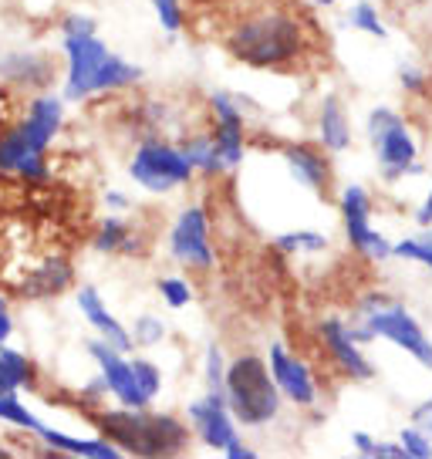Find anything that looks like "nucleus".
<instances>
[{
    "label": "nucleus",
    "instance_id": "nucleus-1",
    "mask_svg": "<svg viewBox=\"0 0 432 459\" xmlns=\"http://www.w3.org/2000/svg\"><path fill=\"white\" fill-rule=\"evenodd\" d=\"M304 44V24L298 14H290L284 7H260L237 21V28L227 38L233 57H240L250 68H281L290 65L294 57H301Z\"/></svg>",
    "mask_w": 432,
    "mask_h": 459
},
{
    "label": "nucleus",
    "instance_id": "nucleus-2",
    "mask_svg": "<svg viewBox=\"0 0 432 459\" xmlns=\"http://www.w3.org/2000/svg\"><path fill=\"white\" fill-rule=\"evenodd\" d=\"M95 426L108 443L132 456H179L189 446L186 426L173 416H149L143 409L125 405L118 412H101Z\"/></svg>",
    "mask_w": 432,
    "mask_h": 459
},
{
    "label": "nucleus",
    "instance_id": "nucleus-3",
    "mask_svg": "<svg viewBox=\"0 0 432 459\" xmlns=\"http://www.w3.org/2000/svg\"><path fill=\"white\" fill-rule=\"evenodd\" d=\"M223 399L230 416L244 426H264L281 409V392L271 378V368L257 355H240L230 361V368L223 372Z\"/></svg>",
    "mask_w": 432,
    "mask_h": 459
},
{
    "label": "nucleus",
    "instance_id": "nucleus-4",
    "mask_svg": "<svg viewBox=\"0 0 432 459\" xmlns=\"http://www.w3.org/2000/svg\"><path fill=\"white\" fill-rule=\"evenodd\" d=\"M351 334H355V342L385 338V342H392L395 348L409 351L422 368H429L432 372L429 334L422 331V325H419L416 317L409 315L405 307L392 304L389 298H372V301H368V311H365V325H361L359 331H351Z\"/></svg>",
    "mask_w": 432,
    "mask_h": 459
},
{
    "label": "nucleus",
    "instance_id": "nucleus-5",
    "mask_svg": "<svg viewBox=\"0 0 432 459\" xmlns=\"http://www.w3.org/2000/svg\"><path fill=\"white\" fill-rule=\"evenodd\" d=\"M368 135L375 143V156H378L385 183H399L402 176L422 172L416 166V143L405 129V122L392 108H375L368 115Z\"/></svg>",
    "mask_w": 432,
    "mask_h": 459
},
{
    "label": "nucleus",
    "instance_id": "nucleus-6",
    "mask_svg": "<svg viewBox=\"0 0 432 459\" xmlns=\"http://www.w3.org/2000/svg\"><path fill=\"white\" fill-rule=\"evenodd\" d=\"M132 179L149 193H169L193 179V166L183 149H173L166 143H145L129 162Z\"/></svg>",
    "mask_w": 432,
    "mask_h": 459
},
{
    "label": "nucleus",
    "instance_id": "nucleus-7",
    "mask_svg": "<svg viewBox=\"0 0 432 459\" xmlns=\"http://www.w3.org/2000/svg\"><path fill=\"white\" fill-rule=\"evenodd\" d=\"M341 216H345L348 240L372 260H389L392 247L382 240V233L372 227V200L361 186H348L341 193Z\"/></svg>",
    "mask_w": 432,
    "mask_h": 459
},
{
    "label": "nucleus",
    "instance_id": "nucleus-8",
    "mask_svg": "<svg viewBox=\"0 0 432 459\" xmlns=\"http://www.w3.org/2000/svg\"><path fill=\"white\" fill-rule=\"evenodd\" d=\"M65 55H68V82H65V99L78 101L91 95V78L99 65L112 55L95 34H65Z\"/></svg>",
    "mask_w": 432,
    "mask_h": 459
},
{
    "label": "nucleus",
    "instance_id": "nucleus-9",
    "mask_svg": "<svg viewBox=\"0 0 432 459\" xmlns=\"http://www.w3.org/2000/svg\"><path fill=\"white\" fill-rule=\"evenodd\" d=\"M88 355L99 361V372L105 388L116 395L125 409H145L149 399L143 395V388L135 385V375H132V365L122 359V351L112 348L105 342H88Z\"/></svg>",
    "mask_w": 432,
    "mask_h": 459
},
{
    "label": "nucleus",
    "instance_id": "nucleus-10",
    "mask_svg": "<svg viewBox=\"0 0 432 459\" xmlns=\"http://www.w3.org/2000/svg\"><path fill=\"white\" fill-rule=\"evenodd\" d=\"M210 223H206V213L200 206H186L179 220H176L173 233H169V247H173L176 260L183 264H193V267H213V250H210Z\"/></svg>",
    "mask_w": 432,
    "mask_h": 459
},
{
    "label": "nucleus",
    "instance_id": "nucleus-11",
    "mask_svg": "<svg viewBox=\"0 0 432 459\" xmlns=\"http://www.w3.org/2000/svg\"><path fill=\"white\" fill-rule=\"evenodd\" d=\"M213 112H216V135H213V149L223 169H233L240 166L244 159V115L233 105L227 95H213Z\"/></svg>",
    "mask_w": 432,
    "mask_h": 459
},
{
    "label": "nucleus",
    "instance_id": "nucleus-12",
    "mask_svg": "<svg viewBox=\"0 0 432 459\" xmlns=\"http://www.w3.org/2000/svg\"><path fill=\"white\" fill-rule=\"evenodd\" d=\"M271 378L281 395H288L294 405H311L315 402V382H311V372L304 368V361H298L294 355H288L281 344L271 348Z\"/></svg>",
    "mask_w": 432,
    "mask_h": 459
},
{
    "label": "nucleus",
    "instance_id": "nucleus-13",
    "mask_svg": "<svg viewBox=\"0 0 432 459\" xmlns=\"http://www.w3.org/2000/svg\"><path fill=\"white\" fill-rule=\"evenodd\" d=\"M189 419H193V426H196V432H200V439L210 446V449H223V446L237 436V429H233V416H230V409H227V399L206 395L203 402H193V405H189Z\"/></svg>",
    "mask_w": 432,
    "mask_h": 459
},
{
    "label": "nucleus",
    "instance_id": "nucleus-14",
    "mask_svg": "<svg viewBox=\"0 0 432 459\" xmlns=\"http://www.w3.org/2000/svg\"><path fill=\"white\" fill-rule=\"evenodd\" d=\"M321 338H324V348L332 351V359L338 361V368H345L351 378H372V365L359 351L348 325H341L338 317H328V321H321Z\"/></svg>",
    "mask_w": 432,
    "mask_h": 459
},
{
    "label": "nucleus",
    "instance_id": "nucleus-15",
    "mask_svg": "<svg viewBox=\"0 0 432 459\" xmlns=\"http://www.w3.org/2000/svg\"><path fill=\"white\" fill-rule=\"evenodd\" d=\"M58 126H61V99L41 95V99L30 101L28 118H24L17 129L28 139L30 152H44V149L51 145V139L58 135Z\"/></svg>",
    "mask_w": 432,
    "mask_h": 459
},
{
    "label": "nucleus",
    "instance_id": "nucleus-16",
    "mask_svg": "<svg viewBox=\"0 0 432 459\" xmlns=\"http://www.w3.org/2000/svg\"><path fill=\"white\" fill-rule=\"evenodd\" d=\"M78 307H82V315L88 317V325L101 334V342L118 348V351H129L132 334L122 328V325L116 321V315L105 307V301L99 298V290H95V287H82V290H78Z\"/></svg>",
    "mask_w": 432,
    "mask_h": 459
},
{
    "label": "nucleus",
    "instance_id": "nucleus-17",
    "mask_svg": "<svg viewBox=\"0 0 432 459\" xmlns=\"http://www.w3.org/2000/svg\"><path fill=\"white\" fill-rule=\"evenodd\" d=\"M38 439H44L51 449H65L68 456H78V459H118L122 456V449L112 446L108 439H74V436L48 429V426L38 432Z\"/></svg>",
    "mask_w": 432,
    "mask_h": 459
},
{
    "label": "nucleus",
    "instance_id": "nucleus-18",
    "mask_svg": "<svg viewBox=\"0 0 432 459\" xmlns=\"http://www.w3.org/2000/svg\"><path fill=\"white\" fill-rule=\"evenodd\" d=\"M284 159H288V166H290V176H294L301 186L317 189V193L328 186V162L317 156V152H311L307 145H288V149H284Z\"/></svg>",
    "mask_w": 432,
    "mask_h": 459
},
{
    "label": "nucleus",
    "instance_id": "nucleus-19",
    "mask_svg": "<svg viewBox=\"0 0 432 459\" xmlns=\"http://www.w3.org/2000/svg\"><path fill=\"white\" fill-rule=\"evenodd\" d=\"M321 143L324 149H332V152H345L348 145H351V129H348V115L341 112V101L328 95V99L321 101Z\"/></svg>",
    "mask_w": 432,
    "mask_h": 459
},
{
    "label": "nucleus",
    "instance_id": "nucleus-20",
    "mask_svg": "<svg viewBox=\"0 0 432 459\" xmlns=\"http://www.w3.org/2000/svg\"><path fill=\"white\" fill-rule=\"evenodd\" d=\"M65 287H72V267L65 260H44L38 271L24 281V294L30 298H44V294H61Z\"/></svg>",
    "mask_w": 432,
    "mask_h": 459
},
{
    "label": "nucleus",
    "instance_id": "nucleus-21",
    "mask_svg": "<svg viewBox=\"0 0 432 459\" xmlns=\"http://www.w3.org/2000/svg\"><path fill=\"white\" fill-rule=\"evenodd\" d=\"M139 78H143V68H139V65H129V61H122V57L108 55L99 65L95 78H91V95H95V91H116V88H125V85H132V82H139Z\"/></svg>",
    "mask_w": 432,
    "mask_h": 459
},
{
    "label": "nucleus",
    "instance_id": "nucleus-22",
    "mask_svg": "<svg viewBox=\"0 0 432 459\" xmlns=\"http://www.w3.org/2000/svg\"><path fill=\"white\" fill-rule=\"evenodd\" d=\"M34 385V368L21 351L0 344V395H17V388Z\"/></svg>",
    "mask_w": 432,
    "mask_h": 459
},
{
    "label": "nucleus",
    "instance_id": "nucleus-23",
    "mask_svg": "<svg viewBox=\"0 0 432 459\" xmlns=\"http://www.w3.org/2000/svg\"><path fill=\"white\" fill-rule=\"evenodd\" d=\"M0 74L14 78V82H24V85H44L51 78V65L38 55H14L7 61H0Z\"/></svg>",
    "mask_w": 432,
    "mask_h": 459
},
{
    "label": "nucleus",
    "instance_id": "nucleus-24",
    "mask_svg": "<svg viewBox=\"0 0 432 459\" xmlns=\"http://www.w3.org/2000/svg\"><path fill=\"white\" fill-rule=\"evenodd\" d=\"M183 152H186V159H189V166H193V169L206 172V176L223 172V162H220V156H216V149H213V135L189 139V143L183 145Z\"/></svg>",
    "mask_w": 432,
    "mask_h": 459
},
{
    "label": "nucleus",
    "instance_id": "nucleus-25",
    "mask_svg": "<svg viewBox=\"0 0 432 459\" xmlns=\"http://www.w3.org/2000/svg\"><path fill=\"white\" fill-rule=\"evenodd\" d=\"M0 422H11L17 429H28V432H38L44 429V422L34 412H30L24 402L17 399V395H0Z\"/></svg>",
    "mask_w": 432,
    "mask_h": 459
},
{
    "label": "nucleus",
    "instance_id": "nucleus-26",
    "mask_svg": "<svg viewBox=\"0 0 432 459\" xmlns=\"http://www.w3.org/2000/svg\"><path fill=\"white\" fill-rule=\"evenodd\" d=\"M28 156H44V152H30V145H28V139L21 135V129L7 132V135L0 139V172H17V166Z\"/></svg>",
    "mask_w": 432,
    "mask_h": 459
},
{
    "label": "nucleus",
    "instance_id": "nucleus-27",
    "mask_svg": "<svg viewBox=\"0 0 432 459\" xmlns=\"http://www.w3.org/2000/svg\"><path fill=\"white\" fill-rule=\"evenodd\" d=\"M95 247L105 254H116V250H129L132 247V230L122 220H105V227L95 237Z\"/></svg>",
    "mask_w": 432,
    "mask_h": 459
},
{
    "label": "nucleus",
    "instance_id": "nucleus-28",
    "mask_svg": "<svg viewBox=\"0 0 432 459\" xmlns=\"http://www.w3.org/2000/svg\"><path fill=\"white\" fill-rule=\"evenodd\" d=\"M392 254L402 260H416L422 267H429L432 271V227H426L422 237H412V240H402V244L392 247Z\"/></svg>",
    "mask_w": 432,
    "mask_h": 459
},
{
    "label": "nucleus",
    "instance_id": "nucleus-29",
    "mask_svg": "<svg viewBox=\"0 0 432 459\" xmlns=\"http://www.w3.org/2000/svg\"><path fill=\"white\" fill-rule=\"evenodd\" d=\"M277 247L288 250V254H298V250L315 254V250H324V247H328V237H321L317 230H294V233H281V237H277Z\"/></svg>",
    "mask_w": 432,
    "mask_h": 459
},
{
    "label": "nucleus",
    "instance_id": "nucleus-30",
    "mask_svg": "<svg viewBox=\"0 0 432 459\" xmlns=\"http://www.w3.org/2000/svg\"><path fill=\"white\" fill-rule=\"evenodd\" d=\"M351 443H355V449H359L361 456H368V459H409L402 443H378L368 432H355Z\"/></svg>",
    "mask_w": 432,
    "mask_h": 459
},
{
    "label": "nucleus",
    "instance_id": "nucleus-31",
    "mask_svg": "<svg viewBox=\"0 0 432 459\" xmlns=\"http://www.w3.org/2000/svg\"><path fill=\"white\" fill-rule=\"evenodd\" d=\"M348 24L355 30H365V34H372V38H385L389 30H385V24L378 21V11H375L368 0H359L351 11H348Z\"/></svg>",
    "mask_w": 432,
    "mask_h": 459
},
{
    "label": "nucleus",
    "instance_id": "nucleus-32",
    "mask_svg": "<svg viewBox=\"0 0 432 459\" xmlns=\"http://www.w3.org/2000/svg\"><path fill=\"white\" fill-rule=\"evenodd\" d=\"M129 365H132V375H135V385L143 388L145 399H156L159 388H162V375H159L156 365L145 359H132Z\"/></svg>",
    "mask_w": 432,
    "mask_h": 459
},
{
    "label": "nucleus",
    "instance_id": "nucleus-33",
    "mask_svg": "<svg viewBox=\"0 0 432 459\" xmlns=\"http://www.w3.org/2000/svg\"><path fill=\"white\" fill-rule=\"evenodd\" d=\"M223 355H220V348L210 344L206 348V395H213V399H223Z\"/></svg>",
    "mask_w": 432,
    "mask_h": 459
},
{
    "label": "nucleus",
    "instance_id": "nucleus-34",
    "mask_svg": "<svg viewBox=\"0 0 432 459\" xmlns=\"http://www.w3.org/2000/svg\"><path fill=\"white\" fill-rule=\"evenodd\" d=\"M402 449L409 459H432V436H426L422 429H416V426H409V429H402Z\"/></svg>",
    "mask_w": 432,
    "mask_h": 459
},
{
    "label": "nucleus",
    "instance_id": "nucleus-35",
    "mask_svg": "<svg viewBox=\"0 0 432 459\" xmlns=\"http://www.w3.org/2000/svg\"><path fill=\"white\" fill-rule=\"evenodd\" d=\"M159 294L166 298L169 307H186L193 301V290H189L186 281H179V277H162L159 281Z\"/></svg>",
    "mask_w": 432,
    "mask_h": 459
},
{
    "label": "nucleus",
    "instance_id": "nucleus-36",
    "mask_svg": "<svg viewBox=\"0 0 432 459\" xmlns=\"http://www.w3.org/2000/svg\"><path fill=\"white\" fill-rule=\"evenodd\" d=\"M162 334H166V328H162V321L152 315H143L135 325H132V338L139 344H159L162 342Z\"/></svg>",
    "mask_w": 432,
    "mask_h": 459
},
{
    "label": "nucleus",
    "instance_id": "nucleus-37",
    "mask_svg": "<svg viewBox=\"0 0 432 459\" xmlns=\"http://www.w3.org/2000/svg\"><path fill=\"white\" fill-rule=\"evenodd\" d=\"M152 7H156L159 14V24L166 30H179L183 28V7H179V0H152Z\"/></svg>",
    "mask_w": 432,
    "mask_h": 459
},
{
    "label": "nucleus",
    "instance_id": "nucleus-38",
    "mask_svg": "<svg viewBox=\"0 0 432 459\" xmlns=\"http://www.w3.org/2000/svg\"><path fill=\"white\" fill-rule=\"evenodd\" d=\"M17 176H24V179H34V183H41L48 179V166H44V156H28L21 166H17Z\"/></svg>",
    "mask_w": 432,
    "mask_h": 459
},
{
    "label": "nucleus",
    "instance_id": "nucleus-39",
    "mask_svg": "<svg viewBox=\"0 0 432 459\" xmlns=\"http://www.w3.org/2000/svg\"><path fill=\"white\" fill-rule=\"evenodd\" d=\"M61 30L65 34H95V21L88 14H68L61 21Z\"/></svg>",
    "mask_w": 432,
    "mask_h": 459
},
{
    "label": "nucleus",
    "instance_id": "nucleus-40",
    "mask_svg": "<svg viewBox=\"0 0 432 459\" xmlns=\"http://www.w3.org/2000/svg\"><path fill=\"white\" fill-rule=\"evenodd\" d=\"M412 426L422 429L426 436H432V395L426 402H419L416 409H412Z\"/></svg>",
    "mask_w": 432,
    "mask_h": 459
},
{
    "label": "nucleus",
    "instance_id": "nucleus-41",
    "mask_svg": "<svg viewBox=\"0 0 432 459\" xmlns=\"http://www.w3.org/2000/svg\"><path fill=\"white\" fill-rule=\"evenodd\" d=\"M223 456H227V459H257V453H254L250 446H244L240 439H237V436H233L230 443L223 446Z\"/></svg>",
    "mask_w": 432,
    "mask_h": 459
},
{
    "label": "nucleus",
    "instance_id": "nucleus-42",
    "mask_svg": "<svg viewBox=\"0 0 432 459\" xmlns=\"http://www.w3.org/2000/svg\"><path fill=\"white\" fill-rule=\"evenodd\" d=\"M416 223H419V227H432V189H429V196H426V203L419 206Z\"/></svg>",
    "mask_w": 432,
    "mask_h": 459
},
{
    "label": "nucleus",
    "instance_id": "nucleus-43",
    "mask_svg": "<svg viewBox=\"0 0 432 459\" xmlns=\"http://www.w3.org/2000/svg\"><path fill=\"white\" fill-rule=\"evenodd\" d=\"M11 331H14V325H11V315H7V307H0V344L11 338Z\"/></svg>",
    "mask_w": 432,
    "mask_h": 459
},
{
    "label": "nucleus",
    "instance_id": "nucleus-44",
    "mask_svg": "<svg viewBox=\"0 0 432 459\" xmlns=\"http://www.w3.org/2000/svg\"><path fill=\"white\" fill-rule=\"evenodd\" d=\"M399 78H402L405 88H419V85H422V78L416 74V68H402V72H399Z\"/></svg>",
    "mask_w": 432,
    "mask_h": 459
},
{
    "label": "nucleus",
    "instance_id": "nucleus-45",
    "mask_svg": "<svg viewBox=\"0 0 432 459\" xmlns=\"http://www.w3.org/2000/svg\"><path fill=\"white\" fill-rule=\"evenodd\" d=\"M105 203H108L112 210H125V206H129V200H125L122 193H105Z\"/></svg>",
    "mask_w": 432,
    "mask_h": 459
},
{
    "label": "nucleus",
    "instance_id": "nucleus-46",
    "mask_svg": "<svg viewBox=\"0 0 432 459\" xmlns=\"http://www.w3.org/2000/svg\"><path fill=\"white\" fill-rule=\"evenodd\" d=\"M315 4H321V7H332L334 0H315Z\"/></svg>",
    "mask_w": 432,
    "mask_h": 459
},
{
    "label": "nucleus",
    "instance_id": "nucleus-47",
    "mask_svg": "<svg viewBox=\"0 0 432 459\" xmlns=\"http://www.w3.org/2000/svg\"><path fill=\"white\" fill-rule=\"evenodd\" d=\"M7 456H11V453H7V449H0V459H7Z\"/></svg>",
    "mask_w": 432,
    "mask_h": 459
},
{
    "label": "nucleus",
    "instance_id": "nucleus-48",
    "mask_svg": "<svg viewBox=\"0 0 432 459\" xmlns=\"http://www.w3.org/2000/svg\"><path fill=\"white\" fill-rule=\"evenodd\" d=\"M0 307H7V301H4V298H0Z\"/></svg>",
    "mask_w": 432,
    "mask_h": 459
}]
</instances>
